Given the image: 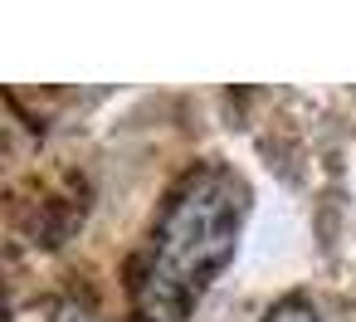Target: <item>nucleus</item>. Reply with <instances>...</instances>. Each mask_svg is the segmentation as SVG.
I'll use <instances>...</instances> for the list:
<instances>
[{
	"label": "nucleus",
	"mask_w": 356,
	"mask_h": 322,
	"mask_svg": "<svg viewBox=\"0 0 356 322\" xmlns=\"http://www.w3.org/2000/svg\"><path fill=\"white\" fill-rule=\"evenodd\" d=\"M54 322H93V317H88V312H83V307H64V312H59V317H54Z\"/></svg>",
	"instance_id": "7ed1b4c3"
},
{
	"label": "nucleus",
	"mask_w": 356,
	"mask_h": 322,
	"mask_svg": "<svg viewBox=\"0 0 356 322\" xmlns=\"http://www.w3.org/2000/svg\"><path fill=\"white\" fill-rule=\"evenodd\" d=\"M244 220H249L244 176H234L229 166L191 171L171 191V200L152 230L147 268L137 278L142 322H186V312L229 268Z\"/></svg>",
	"instance_id": "f257e3e1"
},
{
	"label": "nucleus",
	"mask_w": 356,
	"mask_h": 322,
	"mask_svg": "<svg viewBox=\"0 0 356 322\" xmlns=\"http://www.w3.org/2000/svg\"><path fill=\"white\" fill-rule=\"evenodd\" d=\"M264 322H322V317H317V307L307 298H283V303H273L264 312Z\"/></svg>",
	"instance_id": "f03ea898"
}]
</instances>
